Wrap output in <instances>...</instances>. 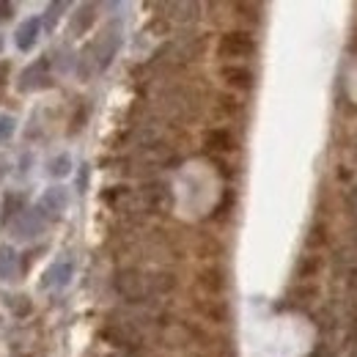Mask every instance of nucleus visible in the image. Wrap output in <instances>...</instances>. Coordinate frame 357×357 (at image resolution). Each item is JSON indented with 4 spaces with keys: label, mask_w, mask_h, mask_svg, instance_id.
<instances>
[{
    "label": "nucleus",
    "mask_w": 357,
    "mask_h": 357,
    "mask_svg": "<svg viewBox=\"0 0 357 357\" xmlns=\"http://www.w3.org/2000/svg\"><path fill=\"white\" fill-rule=\"evenodd\" d=\"M256 36L248 31V28H234V31H225L223 36L218 39V58H223L225 63H239L242 58H250L256 55Z\"/></svg>",
    "instance_id": "1"
},
{
    "label": "nucleus",
    "mask_w": 357,
    "mask_h": 357,
    "mask_svg": "<svg viewBox=\"0 0 357 357\" xmlns=\"http://www.w3.org/2000/svg\"><path fill=\"white\" fill-rule=\"evenodd\" d=\"M113 289L119 291L121 300H127L130 305H143L149 303V280L146 272L137 267H121L113 278Z\"/></svg>",
    "instance_id": "2"
},
{
    "label": "nucleus",
    "mask_w": 357,
    "mask_h": 357,
    "mask_svg": "<svg viewBox=\"0 0 357 357\" xmlns=\"http://www.w3.org/2000/svg\"><path fill=\"white\" fill-rule=\"evenodd\" d=\"M195 286L204 297H223L228 289V272L220 264H206L204 269H198Z\"/></svg>",
    "instance_id": "3"
},
{
    "label": "nucleus",
    "mask_w": 357,
    "mask_h": 357,
    "mask_svg": "<svg viewBox=\"0 0 357 357\" xmlns=\"http://www.w3.org/2000/svg\"><path fill=\"white\" fill-rule=\"evenodd\" d=\"M204 146H206L209 157H228L239 149V140L228 127H209L204 132Z\"/></svg>",
    "instance_id": "4"
},
{
    "label": "nucleus",
    "mask_w": 357,
    "mask_h": 357,
    "mask_svg": "<svg viewBox=\"0 0 357 357\" xmlns=\"http://www.w3.org/2000/svg\"><path fill=\"white\" fill-rule=\"evenodd\" d=\"M192 311L209 324H225L231 319V305L223 297H204L201 294L198 300H192Z\"/></svg>",
    "instance_id": "5"
},
{
    "label": "nucleus",
    "mask_w": 357,
    "mask_h": 357,
    "mask_svg": "<svg viewBox=\"0 0 357 357\" xmlns=\"http://www.w3.org/2000/svg\"><path fill=\"white\" fill-rule=\"evenodd\" d=\"M50 86H52V77H50V58H39L36 63H31V66L20 75V83H17V89L22 91V93L50 89Z\"/></svg>",
    "instance_id": "6"
},
{
    "label": "nucleus",
    "mask_w": 357,
    "mask_h": 357,
    "mask_svg": "<svg viewBox=\"0 0 357 357\" xmlns=\"http://www.w3.org/2000/svg\"><path fill=\"white\" fill-rule=\"evenodd\" d=\"M220 80H223L234 93L250 91L256 86V75H253V69L245 66V63H223V66H220Z\"/></svg>",
    "instance_id": "7"
},
{
    "label": "nucleus",
    "mask_w": 357,
    "mask_h": 357,
    "mask_svg": "<svg viewBox=\"0 0 357 357\" xmlns=\"http://www.w3.org/2000/svg\"><path fill=\"white\" fill-rule=\"evenodd\" d=\"M146 280H149V297H168L178 289L176 272H171V269L146 272Z\"/></svg>",
    "instance_id": "8"
},
{
    "label": "nucleus",
    "mask_w": 357,
    "mask_h": 357,
    "mask_svg": "<svg viewBox=\"0 0 357 357\" xmlns=\"http://www.w3.org/2000/svg\"><path fill=\"white\" fill-rule=\"evenodd\" d=\"M212 107H215V113L220 116V119H239L242 113H245V99L239 96V93H234V91H223V93H215V102H212Z\"/></svg>",
    "instance_id": "9"
},
{
    "label": "nucleus",
    "mask_w": 357,
    "mask_h": 357,
    "mask_svg": "<svg viewBox=\"0 0 357 357\" xmlns=\"http://www.w3.org/2000/svg\"><path fill=\"white\" fill-rule=\"evenodd\" d=\"M45 228V215L39 212V209H25L14 225H11V231H14V236H33V234H39Z\"/></svg>",
    "instance_id": "10"
},
{
    "label": "nucleus",
    "mask_w": 357,
    "mask_h": 357,
    "mask_svg": "<svg viewBox=\"0 0 357 357\" xmlns=\"http://www.w3.org/2000/svg\"><path fill=\"white\" fill-rule=\"evenodd\" d=\"M168 14H165V20L171 22H181V25H190V22H195L198 20V14H201V3H165L162 6Z\"/></svg>",
    "instance_id": "11"
},
{
    "label": "nucleus",
    "mask_w": 357,
    "mask_h": 357,
    "mask_svg": "<svg viewBox=\"0 0 357 357\" xmlns=\"http://www.w3.org/2000/svg\"><path fill=\"white\" fill-rule=\"evenodd\" d=\"M195 253H198L201 259L218 261V259L225 256V245L215 234H198V239H195Z\"/></svg>",
    "instance_id": "12"
},
{
    "label": "nucleus",
    "mask_w": 357,
    "mask_h": 357,
    "mask_svg": "<svg viewBox=\"0 0 357 357\" xmlns=\"http://www.w3.org/2000/svg\"><path fill=\"white\" fill-rule=\"evenodd\" d=\"M69 204V195L63 187H50L45 195H42V204H39V212L42 215H61Z\"/></svg>",
    "instance_id": "13"
},
{
    "label": "nucleus",
    "mask_w": 357,
    "mask_h": 357,
    "mask_svg": "<svg viewBox=\"0 0 357 357\" xmlns=\"http://www.w3.org/2000/svg\"><path fill=\"white\" fill-rule=\"evenodd\" d=\"M39 31H42V20H25L20 28H17V47L22 52H31L36 42H39Z\"/></svg>",
    "instance_id": "14"
},
{
    "label": "nucleus",
    "mask_w": 357,
    "mask_h": 357,
    "mask_svg": "<svg viewBox=\"0 0 357 357\" xmlns=\"http://www.w3.org/2000/svg\"><path fill=\"white\" fill-rule=\"evenodd\" d=\"M72 272H75V264L72 261H55L52 267L47 269L45 275V289H50V286H55V289H63L66 283H69V278H72Z\"/></svg>",
    "instance_id": "15"
},
{
    "label": "nucleus",
    "mask_w": 357,
    "mask_h": 357,
    "mask_svg": "<svg viewBox=\"0 0 357 357\" xmlns=\"http://www.w3.org/2000/svg\"><path fill=\"white\" fill-rule=\"evenodd\" d=\"M321 269H324V259L316 256V253H308V256H303V259L297 261V280H300V283H313V278H316Z\"/></svg>",
    "instance_id": "16"
},
{
    "label": "nucleus",
    "mask_w": 357,
    "mask_h": 357,
    "mask_svg": "<svg viewBox=\"0 0 357 357\" xmlns=\"http://www.w3.org/2000/svg\"><path fill=\"white\" fill-rule=\"evenodd\" d=\"M234 209H236V190H223V195H220V204L212 209V215H209V220H215V223H225L231 215H234Z\"/></svg>",
    "instance_id": "17"
},
{
    "label": "nucleus",
    "mask_w": 357,
    "mask_h": 357,
    "mask_svg": "<svg viewBox=\"0 0 357 357\" xmlns=\"http://www.w3.org/2000/svg\"><path fill=\"white\" fill-rule=\"evenodd\" d=\"M231 11H234L236 20L248 22V25H259L264 6H261V3H231Z\"/></svg>",
    "instance_id": "18"
},
{
    "label": "nucleus",
    "mask_w": 357,
    "mask_h": 357,
    "mask_svg": "<svg viewBox=\"0 0 357 357\" xmlns=\"http://www.w3.org/2000/svg\"><path fill=\"white\" fill-rule=\"evenodd\" d=\"M96 6L93 3H86V6H80L77 8V14H75V20H72V33L75 36H83V33H89V28L96 22Z\"/></svg>",
    "instance_id": "19"
},
{
    "label": "nucleus",
    "mask_w": 357,
    "mask_h": 357,
    "mask_svg": "<svg viewBox=\"0 0 357 357\" xmlns=\"http://www.w3.org/2000/svg\"><path fill=\"white\" fill-rule=\"evenodd\" d=\"M20 275V256L11 248H0V278L14 280Z\"/></svg>",
    "instance_id": "20"
},
{
    "label": "nucleus",
    "mask_w": 357,
    "mask_h": 357,
    "mask_svg": "<svg viewBox=\"0 0 357 357\" xmlns=\"http://www.w3.org/2000/svg\"><path fill=\"white\" fill-rule=\"evenodd\" d=\"M327 242H330V228L324 223L311 225V231H308V236H305V248H308L311 253H316V250H321Z\"/></svg>",
    "instance_id": "21"
},
{
    "label": "nucleus",
    "mask_w": 357,
    "mask_h": 357,
    "mask_svg": "<svg viewBox=\"0 0 357 357\" xmlns=\"http://www.w3.org/2000/svg\"><path fill=\"white\" fill-rule=\"evenodd\" d=\"M319 297V286L316 283H300L291 294H289V300L294 303V305H308Z\"/></svg>",
    "instance_id": "22"
},
{
    "label": "nucleus",
    "mask_w": 357,
    "mask_h": 357,
    "mask_svg": "<svg viewBox=\"0 0 357 357\" xmlns=\"http://www.w3.org/2000/svg\"><path fill=\"white\" fill-rule=\"evenodd\" d=\"M69 171H72V160H69L66 154H61V157H55V160L50 162V174H52V176L61 178V176H66Z\"/></svg>",
    "instance_id": "23"
},
{
    "label": "nucleus",
    "mask_w": 357,
    "mask_h": 357,
    "mask_svg": "<svg viewBox=\"0 0 357 357\" xmlns=\"http://www.w3.org/2000/svg\"><path fill=\"white\" fill-rule=\"evenodd\" d=\"M209 160H212V165L218 168V174H220L223 178H234V176H236V168H234V165H231L225 157H209Z\"/></svg>",
    "instance_id": "24"
},
{
    "label": "nucleus",
    "mask_w": 357,
    "mask_h": 357,
    "mask_svg": "<svg viewBox=\"0 0 357 357\" xmlns=\"http://www.w3.org/2000/svg\"><path fill=\"white\" fill-rule=\"evenodd\" d=\"M6 303L11 305V311L17 313V316H28V313H31V308H33L28 297H11V300H6Z\"/></svg>",
    "instance_id": "25"
},
{
    "label": "nucleus",
    "mask_w": 357,
    "mask_h": 357,
    "mask_svg": "<svg viewBox=\"0 0 357 357\" xmlns=\"http://www.w3.org/2000/svg\"><path fill=\"white\" fill-rule=\"evenodd\" d=\"M14 135V119L8 113H0V143H6Z\"/></svg>",
    "instance_id": "26"
},
{
    "label": "nucleus",
    "mask_w": 357,
    "mask_h": 357,
    "mask_svg": "<svg viewBox=\"0 0 357 357\" xmlns=\"http://www.w3.org/2000/svg\"><path fill=\"white\" fill-rule=\"evenodd\" d=\"M63 8H66V3H52V6L47 8V28H50V31L55 28V22H58V17H61Z\"/></svg>",
    "instance_id": "27"
},
{
    "label": "nucleus",
    "mask_w": 357,
    "mask_h": 357,
    "mask_svg": "<svg viewBox=\"0 0 357 357\" xmlns=\"http://www.w3.org/2000/svg\"><path fill=\"white\" fill-rule=\"evenodd\" d=\"M344 206H347L349 218H355L357 220V184L355 187H349V192H347V198H344Z\"/></svg>",
    "instance_id": "28"
},
{
    "label": "nucleus",
    "mask_w": 357,
    "mask_h": 357,
    "mask_svg": "<svg viewBox=\"0 0 357 357\" xmlns=\"http://www.w3.org/2000/svg\"><path fill=\"white\" fill-rule=\"evenodd\" d=\"M86 119H89V110H86V107H80V110H77V116L72 119V127H69V135L80 132V130L86 127Z\"/></svg>",
    "instance_id": "29"
},
{
    "label": "nucleus",
    "mask_w": 357,
    "mask_h": 357,
    "mask_svg": "<svg viewBox=\"0 0 357 357\" xmlns=\"http://www.w3.org/2000/svg\"><path fill=\"white\" fill-rule=\"evenodd\" d=\"M11 17H14V6L6 3V0H0V22H8Z\"/></svg>",
    "instance_id": "30"
},
{
    "label": "nucleus",
    "mask_w": 357,
    "mask_h": 357,
    "mask_svg": "<svg viewBox=\"0 0 357 357\" xmlns=\"http://www.w3.org/2000/svg\"><path fill=\"white\" fill-rule=\"evenodd\" d=\"M347 286H349L352 291H357V264L349 267V272H347Z\"/></svg>",
    "instance_id": "31"
},
{
    "label": "nucleus",
    "mask_w": 357,
    "mask_h": 357,
    "mask_svg": "<svg viewBox=\"0 0 357 357\" xmlns=\"http://www.w3.org/2000/svg\"><path fill=\"white\" fill-rule=\"evenodd\" d=\"M8 80V63L6 61H0V86Z\"/></svg>",
    "instance_id": "32"
},
{
    "label": "nucleus",
    "mask_w": 357,
    "mask_h": 357,
    "mask_svg": "<svg viewBox=\"0 0 357 357\" xmlns=\"http://www.w3.org/2000/svg\"><path fill=\"white\" fill-rule=\"evenodd\" d=\"M349 245H352V248H355V250H357V225H355V231L349 234Z\"/></svg>",
    "instance_id": "33"
},
{
    "label": "nucleus",
    "mask_w": 357,
    "mask_h": 357,
    "mask_svg": "<svg viewBox=\"0 0 357 357\" xmlns=\"http://www.w3.org/2000/svg\"><path fill=\"white\" fill-rule=\"evenodd\" d=\"M0 50H3V36H0Z\"/></svg>",
    "instance_id": "34"
},
{
    "label": "nucleus",
    "mask_w": 357,
    "mask_h": 357,
    "mask_svg": "<svg viewBox=\"0 0 357 357\" xmlns=\"http://www.w3.org/2000/svg\"><path fill=\"white\" fill-rule=\"evenodd\" d=\"M355 157H357V143H355Z\"/></svg>",
    "instance_id": "35"
}]
</instances>
